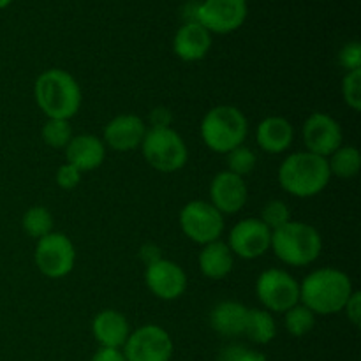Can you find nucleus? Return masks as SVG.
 I'll return each instance as SVG.
<instances>
[{"mask_svg":"<svg viewBox=\"0 0 361 361\" xmlns=\"http://www.w3.org/2000/svg\"><path fill=\"white\" fill-rule=\"evenodd\" d=\"M353 291L348 274L337 268H319L310 271L300 284V303L316 316H331L344 310Z\"/></svg>","mask_w":361,"mask_h":361,"instance_id":"1","label":"nucleus"},{"mask_svg":"<svg viewBox=\"0 0 361 361\" xmlns=\"http://www.w3.org/2000/svg\"><path fill=\"white\" fill-rule=\"evenodd\" d=\"M34 97L48 118L71 120L81 108L80 85L73 74L63 69H48L39 74Z\"/></svg>","mask_w":361,"mask_h":361,"instance_id":"2","label":"nucleus"},{"mask_svg":"<svg viewBox=\"0 0 361 361\" xmlns=\"http://www.w3.org/2000/svg\"><path fill=\"white\" fill-rule=\"evenodd\" d=\"M330 178L326 159L307 150L288 155L279 168L281 187L300 200L314 197L323 192L330 183Z\"/></svg>","mask_w":361,"mask_h":361,"instance_id":"3","label":"nucleus"},{"mask_svg":"<svg viewBox=\"0 0 361 361\" xmlns=\"http://www.w3.org/2000/svg\"><path fill=\"white\" fill-rule=\"evenodd\" d=\"M270 249L288 267H307L319 257L323 250L321 233L312 224L289 221L282 228L271 231Z\"/></svg>","mask_w":361,"mask_h":361,"instance_id":"4","label":"nucleus"},{"mask_svg":"<svg viewBox=\"0 0 361 361\" xmlns=\"http://www.w3.org/2000/svg\"><path fill=\"white\" fill-rule=\"evenodd\" d=\"M201 140L215 154H229L243 145L249 134L247 116L238 108L221 104L203 116L200 126Z\"/></svg>","mask_w":361,"mask_h":361,"instance_id":"5","label":"nucleus"},{"mask_svg":"<svg viewBox=\"0 0 361 361\" xmlns=\"http://www.w3.org/2000/svg\"><path fill=\"white\" fill-rule=\"evenodd\" d=\"M143 157L155 171L176 173L187 164L189 152L175 129H148L141 143Z\"/></svg>","mask_w":361,"mask_h":361,"instance_id":"6","label":"nucleus"},{"mask_svg":"<svg viewBox=\"0 0 361 361\" xmlns=\"http://www.w3.org/2000/svg\"><path fill=\"white\" fill-rule=\"evenodd\" d=\"M256 295L264 310L284 314L300 303V282L289 271L270 268L257 277Z\"/></svg>","mask_w":361,"mask_h":361,"instance_id":"7","label":"nucleus"},{"mask_svg":"<svg viewBox=\"0 0 361 361\" xmlns=\"http://www.w3.org/2000/svg\"><path fill=\"white\" fill-rule=\"evenodd\" d=\"M178 222L183 235L200 245L217 242L224 231V215L215 210L210 201H189L180 210Z\"/></svg>","mask_w":361,"mask_h":361,"instance_id":"8","label":"nucleus"},{"mask_svg":"<svg viewBox=\"0 0 361 361\" xmlns=\"http://www.w3.org/2000/svg\"><path fill=\"white\" fill-rule=\"evenodd\" d=\"M34 259L35 267L44 277L62 279L73 271L76 263V249L69 236L51 231L37 240Z\"/></svg>","mask_w":361,"mask_h":361,"instance_id":"9","label":"nucleus"},{"mask_svg":"<svg viewBox=\"0 0 361 361\" xmlns=\"http://www.w3.org/2000/svg\"><path fill=\"white\" fill-rule=\"evenodd\" d=\"M122 353L126 361H171L173 341L159 324H145L130 331Z\"/></svg>","mask_w":361,"mask_h":361,"instance_id":"10","label":"nucleus"},{"mask_svg":"<svg viewBox=\"0 0 361 361\" xmlns=\"http://www.w3.org/2000/svg\"><path fill=\"white\" fill-rule=\"evenodd\" d=\"M247 0H203L197 9V23L210 34H231L247 20Z\"/></svg>","mask_w":361,"mask_h":361,"instance_id":"11","label":"nucleus"},{"mask_svg":"<svg viewBox=\"0 0 361 361\" xmlns=\"http://www.w3.org/2000/svg\"><path fill=\"white\" fill-rule=\"evenodd\" d=\"M271 231L256 217L236 222L228 238L233 256L242 259H257L270 250Z\"/></svg>","mask_w":361,"mask_h":361,"instance_id":"12","label":"nucleus"},{"mask_svg":"<svg viewBox=\"0 0 361 361\" xmlns=\"http://www.w3.org/2000/svg\"><path fill=\"white\" fill-rule=\"evenodd\" d=\"M302 136L307 152L316 154L324 159L330 157V155L341 147L342 140H344L341 123H338L334 116L321 111L312 113V115L305 120Z\"/></svg>","mask_w":361,"mask_h":361,"instance_id":"13","label":"nucleus"},{"mask_svg":"<svg viewBox=\"0 0 361 361\" xmlns=\"http://www.w3.org/2000/svg\"><path fill=\"white\" fill-rule=\"evenodd\" d=\"M145 284L159 300L173 302L185 293L187 275L178 263L162 257L145 268Z\"/></svg>","mask_w":361,"mask_h":361,"instance_id":"14","label":"nucleus"},{"mask_svg":"<svg viewBox=\"0 0 361 361\" xmlns=\"http://www.w3.org/2000/svg\"><path fill=\"white\" fill-rule=\"evenodd\" d=\"M249 200V189L242 176L231 171H221L210 183V203L222 215L238 214Z\"/></svg>","mask_w":361,"mask_h":361,"instance_id":"15","label":"nucleus"},{"mask_svg":"<svg viewBox=\"0 0 361 361\" xmlns=\"http://www.w3.org/2000/svg\"><path fill=\"white\" fill-rule=\"evenodd\" d=\"M147 123L136 115H118L109 120L102 133V143L115 152L136 150L143 143Z\"/></svg>","mask_w":361,"mask_h":361,"instance_id":"16","label":"nucleus"},{"mask_svg":"<svg viewBox=\"0 0 361 361\" xmlns=\"http://www.w3.org/2000/svg\"><path fill=\"white\" fill-rule=\"evenodd\" d=\"M212 34L197 21L183 23L173 37V51L183 62H197L208 55Z\"/></svg>","mask_w":361,"mask_h":361,"instance_id":"17","label":"nucleus"},{"mask_svg":"<svg viewBox=\"0 0 361 361\" xmlns=\"http://www.w3.org/2000/svg\"><path fill=\"white\" fill-rule=\"evenodd\" d=\"M66 162L78 169L80 173L94 171L101 168L106 159V145L101 137L94 134H80L73 136V140L66 147Z\"/></svg>","mask_w":361,"mask_h":361,"instance_id":"18","label":"nucleus"},{"mask_svg":"<svg viewBox=\"0 0 361 361\" xmlns=\"http://www.w3.org/2000/svg\"><path fill=\"white\" fill-rule=\"evenodd\" d=\"M92 334L101 348L122 349L130 335L129 321L118 310H101L92 321Z\"/></svg>","mask_w":361,"mask_h":361,"instance_id":"19","label":"nucleus"},{"mask_svg":"<svg viewBox=\"0 0 361 361\" xmlns=\"http://www.w3.org/2000/svg\"><path fill=\"white\" fill-rule=\"evenodd\" d=\"M295 140V129L284 116H267L256 127V143L267 154H282Z\"/></svg>","mask_w":361,"mask_h":361,"instance_id":"20","label":"nucleus"},{"mask_svg":"<svg viewBox=\"0 0 361 361\" xmlns=\"http://www.w3.org/2000/svg\"><path fill=\"white\" fill-rule=\"evenodd\" d=\"M247 309L243 303L226 300V302L217 303L210 312V326L214 331L224 337H238L245 334L247 324Z\"/></svg>","mask_w":361,"mask_h":361,"instance_id":"21","label":"nucleus"},{"mask_svg":"<svg viewBox=\"0 0 361 361\" xmlns=\"http://www.w3.org/2000/svg\"><path fill=\"white\" fill-rule=\"evenodd\" d=\"M197 264L204 277L210 281H221L231 274L233 267H235V256L228 243L217 240V242L203 245L200 257H197Z\"/></svg>","mask_w":361,"mask_h":361,"instance_id":"22","label":"nucleus"},{"mask_svg":"<svg viewBox=\"0 0 361 361\" xmlns=\"http://www.w3.org/2000/svg\"><path fill=\"white\" fill-rule=\"evenodd\" d=\"M245 335L254 344H270L277 335V323L271 312L264 309H252L247 314Z\"/></svg>","mask_w":361,"mask_h":361,"instance_id":"23","label":"nucleus"},{"mask_svg":"<svg viewBox=\"0 0 361 361\" xmlns=\"http://www.w3.org/2000/svg\"><path fill=\"white\" fill-rule=\"evenodd\" d=\"M326 162L328 169H330V175L348 180L360 173L361 155L356 147H351V145L344 147V145H341L330 157H326Z\"/></svg>","mask_w":361,"mask_h":361,"instance_id":"24","label":"nucleus"},{"mask_svg":"<svg viewBox=\"0 0 361 361\" xmlns=\"http://www.w3.org/2000/svg\"><path fill=\"white\" fill-rule=\"evenodd\" d=\"M21 228L30 238H42L53 231V215L46 207H30L21 219Z\"/></svg>","mask_w":361,"mask_h":361,"instance_id":"25","label":"nucleus"},{"mask_svg":"<svg viewBox=\"0 0 361 361\" xmlns=\"http://www.w3.org/2000/svg\"><path fill=\"white\" fill-rule=\"evenodd\" d=\"M314 324H316V314L307 309L305 305H302V303L291 307L288 312H284L286 331L293 337H305L312 331Z\"/></svg>","mask_w":361,"mask_h":361,"instance_id":"26","label":"nucleus"},{"mask_svg":"<svg viewBox=\"0 0 361 361\" xmlns=\"http://www.w3.org/2000/svg\"><path fill=\"white\" fill-rule=\"evenodd\" d=\"M42 141L51 148H66L67 143L73 140V129L69 126V120L48 118L41 130Z\"/></svg>","mask_w":361,"mask_h":361,"instance_id":"27","label":"nucleus"},{"mask_svg":"<svg viewBox=\"0 0 361 361\" xmlns=\"http://www.w3.org/2000/svg\"><path fill=\"white\" fill-rule=\"evenodd\" d=\"M228 155V171L235 173V175L238 176H245L249 175V173L254 171V168H256V154H254L252 150H250L249 147H245V145H240V147H236L235 150H231Z\"/></svg>","mask_w":361,"mask_h":361,"instance_id":"28","label":"nucleus"},{"mask_svg":"<svg viewBox=\"0 0 361 361\" xmlns=\"http://www.w3.org/2000/svg\"><path fill=\"white\" fill-rule=\"evenodd\" d=\"M259 221L267 226L270 231H275V229L282 228L284 224H288L291 221V212H289V207L281 200H271L268 201L267 204L261 210Z\"/></svg>","mask_w":361,"mask_h":361,"instance_id":"29","label":"nucleus"},{"mask_svg":"<svg viewBox=\"0 0 361 361\" xmlns=\"http://www.w3.org/2000/svg\"><path fill=\"white\" fill-rule=\"evenodd\" d=\"M342 97L344 102L353 109L360 111L361 109V69L345 73L342 80Z\"/></svg>","mask_w":361,"mask_h":361,"instance_id":"30","label":"nucleus"},{"mask_svg":"<svg viewBox=\"0 0 361 361\" xmlns=\"http://www.w3.org/2000/svg\"><path fill=\"white\" fill-rule=\"evenodd\" d=\"M338 63L348 73L361 69V44L358 41H351L342 46V49L338 51Z\"/></svg>","mask_w":361,"mask_h":361,"instance_id":"31","label":"nucleus"},{"mask_svg":"<svg viewBox=\"0 0 361 361\" xmlns=\"http://www.w3.org/2000/svg\"><path fill=\"white\" fill-rule=\"evenodd\" d=\"M81 175H83V173L78 171L74 166H71L69 162H63V164L56 169V185L63 190L76 189L81 182Z\"/></svg>","mask_w":361,"mask_h":361,"instance_id":"32","label":"nucleus"},{"mask_svg":"<svg viewBox=\"0 0 361 361\" xmlns=\"http://www.w3.org/2000/svg\"><path fill=\"white\" fill-rule=\"evenodd\" d=\"M173 115L164 106H157L150 111V129H168L171 127Z\"/></svg>","mask_w":361,"mask_h":361,"instance_id":"33","label":"nucleus"},{"mask_svg":"<svg viewBox=\"0 0 361 361\" xmlns=\"http://www.w3.org/2000/svg\"><path fill=\"white\" fill-rule=\"evenodd\" d=\"M345 314H348V319L351 321L355 326H360V319H361V295L358 291H353L351 298L348 300L344 307Z\"/></svg>","mask_w":361,"mask_h":361,"instance_id":"34","label":"nucleus"},{"mask_svg":"<svg viewBox=\"0 0 361 361\" xmlns=\"http://www.w3.org/2000/svg\"><path fill=\"white\" fill-rule=\"evenodd\" d=\"M140 259L143 261L145 267H148V264H152V263H155V261L162 259L161 249H159L155 243H145V245L140 249Z\"/></svg>","mask_w":361,"mask_h":361,"instance_id":"35","label":"nucleus"},{"mask_svg":"<svg viewBox=\"0 0 361 361\" xmlns=\"http://www.w3.org/2000/svg\"><path fill=\"white\" fill-rule=\"evenodd\" d=\"M90 361H126V356H123L122 349L101 348L92 356Z\"/></svg>","mask_w":361,"mask_h":361,"instance_id":"36","label":"nucleus"},{"mask_svg":"<svg viewBox=\"0 0 361 361\" xmlns=\"http://www.w3.org/2000/svg\"><path fill=\"white\" fill-rule=\"evenodd\" d=\"M236 361H268V360H267V356L263 355V353L252 351V349L243 348L242 351H240V355H238V358H236Z\"/></svg>","mask_w":361,"mask_h":361,"instance_id":"37","label":"nucleus"},{"mask_svg":"<svg viewBox=\"0 0 361 361\" xmlns=\"http://www.w3.org/2000/svg\"><path fill=\"white\" fill-rule=\"evenodd\" d=\"M11 4H13V0H0V11L6 9V7H9Z\"/></svg>","mask_w":361,"mask_h":361,"instance_id":"38","label":"nucleus"}]
</instances>
